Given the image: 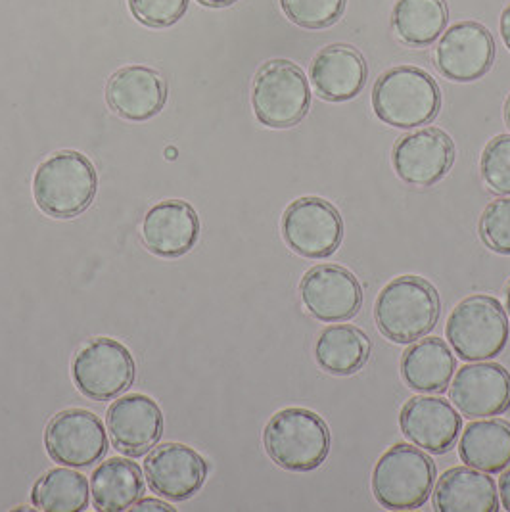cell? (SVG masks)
Wrapping results in <instances>:
<instances>
[{
	"mask_svg": "<svg viewBox=\"0 0 510 512\" xmlns=\"http://www.w3.org/2000/svg\"><path fill=\"white\" fill-rule=\"evenodd\" d=\"M440 315L438 290L415 275L392 280L374 303L376 326L394 344H413L424 338L436 328Z\"/></svg>",
	"mask_w": 510,
	"mask_h": 512,
	"instance_id": "1",
	"label": "cell"
},
{
	"mask_svg": "<svg viewBox=\"0 0 510 512\" xmlns=\"http://www.w3.org/2000/svg\"><path fill=\"white\" fill-rule=\"evenodd\" d=\"M440 85L428 71L399 66L382 73L372 89L376 117L395 129H413L432 123L440 114Z\"/></svg>",
	"mask_w": 510,
	"mask_h": 512,
	"instance_id": "2",
	"label": "cell"
},
{
	"mask_svg": "<svg viewBox=\"0 0 510 512\" xmlns=\"http://www.w3.org/2000/svg\"><path fill=\"white\" fill-rule=\"evenodd\" d=\"M98 175L93 162L75 150H60L41 163L33 177V196L54 219H71L93 204Z\"/></svg>",
	"mask_w": 510,
	"mask_h": 512,
	"instance_id": "3",
	"label": "cell"
},
{
	"mask_svg": "<svg viewBox=\"0 0 510 512\" xmlns=\"http://www.w3.org/2000/svg\"><path fill=\"white\" fill-rule=\"evenodd\" d=\"M263 445L269 459L288 472H311L330 455V428L317 413L288 407L267 422Z\"/></svg>",
	"mask_w": 510,
	"mask_h": 512,
	"instance_id": "4",
	"label": "cell"
},
{
	"mask_svg": "<svg viewBox=\"0 0 510 512\" xmlns=\"http://www.w3.org/2000/svg\"><path fill=\"white\" fill-rule=\"evenodd\" d=\"M430 455L409 443H395L372 470V493L388 511H415L424 507L436 482Z\"/></svg>",
	"mask_w": 510,
	"mask_h": 512,
	"instance_id": "5",
	"label": "cell"
},
{
	"mask_svg": "<svg viewBox=\"0 0 510 512\" xmlns=\"http://www.w3.org/2000/svg\"><path fill=\"white\" fill-rule=\"evenodd\" d=\"M445 336L463 361L495 359L509 344L507 311L491 296H470L451 311Z\"/></svg>",
	"mask_w": 510,
	"mask_h": 512,
	"instance_id": "6",
	"label": "cell"
},
{
	"mask_svg": "<svg viewBox=\"0 0 510 512\" xmlns=\"http://www.w3.org/2000/svg\"><path fill=\"white\" fill-rule=\"evenodd\" d=\"M252 108L261 125L290 129L307 116L311 108L309 79L290 60H269L255 73Z\"/></svg>",
	"mask_w": 510,
	"mask_h": 512,
	"instance_id": "7",
	"label": "cell"
},
{
	"mask_svg": "<svg viewBox=\"0 0 510 512\" xmlns=\"http://www.w3.org/2000/svg\"><path fill=\"white\" fill-rule=\"evenodd\" d=\"M137 374V365L121 342L94 338L77 351L71 363V378L77 390L93 401H110L127 392Z\"/></svg>",
	"mask_w": 510,
	"mask_h": 512,
	"instance_id": "8",
	"label": "cell"
},
{
	"mask_svg": "<svg viewBox=\"0 0 510 512\" xmlns=\"http://www.w3.org/2000/svg\"><path fill=\"white\" fill-rule=\"evenodd\" d=\"M282 236L298 256L325 259L340 248L344 221L330 202L319 196H303L284 211Z\"/></svg>",
	"mask_w": 510,
	"mask_h": 512,
	"instance_id": "9",
	"label": "cell"
},
{
	"mask_svg": "<svg viewBox=\"0 0 510 512\" xmlns=\"http://www.w3.org/2000/svg\"><path fill=\"white\" fill-rule=\"evenodd\" d=\"M45 445L54 463L89 468L108 451L106 426L87 409H66L48 422Z\"/></svg>",
	"mask_w": 510,
	"mask_h": 512,
	"instance_id": "10",
	"label": "cell"
},
{
	"mask_svg": "<svg viewBox=\"0 0 510 512\" xmlns=\"http://www.w3.org/2000/svg\"><path fill=\"white\" fill-rule=\"evenodd\" d=\"M441 75L455 83H472L484 77L495 62V41L486 25L461 22L443 31L434 50Z\"/></svg>",
	"mask_w": 510,
	"mask_h": 512,
	"instance_id": "11",
	"label": "cell"
},
{
	"mask_svg": "<svg viewBox=\"0 0 510 512\" xmlns=\"http://www.w3.org/2000/svg\"><path fill=\"white\" fill-rule=\"evenodd\" d=\"M392 163L403 183L434 187L455 163V142L438 127L420 129L395 142Z\"/></svg>",
	"mask_w": 510,
	"mask_h": 512,
	"instance_id": "12",
	"label": "cell"
},
{
	"mask_svg": "<svg viewBox=\"0 0 510 512\" xmlns=\"http://www.w3.org/2000/svg\"><path fill=\"white\" fill-rule=\"evenodd\" d=\"M305 309L323 323H342L359 315L363 288L357 277L338 265H317L300 284Z\"/></svg>",
	"mask_w": 510,
	"mask_h": 512,
	"instance_id": "13",
	"label": "cell"
},
{
	"mask_svg": "<svg viewBox=\"0 0 510 512\" xmlns=\"http://www.w3.org/2000/svg\"><path fill=\"white\" fill-rule=\"evenodd\" d=\"M208 461L183 443H165L156 447L144 461L148 486L169 501L181 503L192 499L208 478Z\"/></svg>",
	"mask_w": 510,
	"mask_h": 512,
	"instance_id": "14",
	"label": "cell"
},
{
	"mask_svg": "<svg viewBox=\"0 0 510 512\" xmlns=\"http://www.w3.org/2000/svg\"><path fill=\"white\" fill-rule=\"evenodd\" d=\"M449 394L466 419L505 415L510 409V373L497 363L464 365Z\"/></svg>",
	"mask_w": 510,
	"mask_h": 512,
	"instance_id": "15",
	"label": "cell"
},
{
	"mask_svg": "<svg viewBox=\"0 0 510 512\" xmlns=\"http://www.w3.org/2000/svg\"><path fill=\"white\" fill-rule=\"evenodd\" d=\"M399 426L403 436L420 449L432 455H445L463 432V419L449 401L418 396L409 399L401 409Z\"/></svg>",
	"mask_w": 510,
	"mask_h": 512,
	"instance_id": "16",
	"label": "cell"
},
{
	"mask_svg": "<svg viewBox=\"0 0 510 512\" xmlns=\"http://www.w3.org/2000/svg\"><path fill=\"white\" fill-rule=\"evenodd\" d=\"M106 426L117 451L139 459L162 440V409L144 394L121 397L108 409Z\"/></svg>",
	"mask_w": 510,
	"mask_h": 512,
	"instance_id": "17",
	"label": "cell"
},
{
	"mask_svg": "<svg viewBox=\"0 0 510 512\" xmlns=\"http://www.w3.org/2000/svg\"><path fill=\"white\" fill-rule=\"evenodd\" d=\"M108 106L127 121H148L158 116L167 102V83L152 68L125 66L106 85Z\"/></svg>",
	"mask_w": 510,
	"mask_h": 512,
	"instance_id": "18",
	"label": "cell"
},
{
	"mask_svg": "<svg viewBox=\"0 0 510 512\" xmlns=\"http://www.w3.org/2000/svg\"><path fill=\"white\" fill-rule=\"evenodd\" d=\"M200 236V219L194 208L183 200H165L144 215V246L158 257L188 254Z\"/></svg>",
	"mask_w": 510,
	"mask_h": 512,
	"instance_id": "19",
	"label": "cell"
},
{
	"mask_svg": "<svg viewBox=\"0 0 510 512\" xmlns=\"http://www.w3.org/2000/svg\"><path fill=\"white\" fill-rule=\"evenodd\" d=\"M311 85L328 102H348L367 85L369 68L363 54L349 45L321 48L311 62Z\"/></svg>",
	"mask_w": 510,
	"mask_h": 512,
	"instance_id": "20",
	"label": "cell"
},
{
	"mask_svg": "<svg viewBox=\"0 0 510 512\" xmlns=\"http://www.w3.org/2000/svg\"><path fill=\"white\" fill-rule=\"evenodd\" d=\"M499 491L493 478L472 466L447 470L434 488V509L438 512H497Z\"/></svg>",
	"mask_w": 510,
	"mask_h": 512,
	"instance_id": "21",
	"label": "cell"
},
{
	"mask_svg": "<svg viewBox=\"0 0 510 512\" xmlns=\"http://www.w3.org/2000/svg\"><path fill=\"white\" fill-rule=\"evenodd\" d=\"M457 369L455 355L440 338L417 340L401 357L405 384L420 394H443Z\"/></svg>",
	"mask_w": 510,
	"mask_h": 512,
	"instance_id": "22",
	"label": "cell"
},
{
	"mask_svg": "<svg viewBox=\"0 0 510 512\" xmlns=\"http://www.w3.org/2000/svg\"><path fill=\"white\" fill-rule=\"evenodd\" d=\"M464 465L487 474H499L510 466V422L489 419L470 422L459 443Z\"/></svg>",
	"mask_w": 510,
	"mask_h": 512,
	"instance_id": "23",
	"label": "cell"
},
{
	"mask_svg": "<svg viewBox=\"0 0 510 512\" xmlns=\"http://www.w3.org/2000/svg\"><path fill=\"white\" fill-rule=\"evenodd\" d=\"M144 493V476L137 463L110 459L91 476V497L96 511H129Z\"/></svg>",
	"mask_w": 510,
	"mask_h": 512,
	"instance_id": "24",
	"label": "cell"
},
{
	"mask_svg": "<svg viewBox=\"0 0 510 512\" xmlns=\"http://www.w3.org/2000/svg\"><path fill=\"white\" fill-rule=\"evenodd\" d=\"M371 348V340L361 328L328 326L317 338L315 361L328 374L351 376L367 365Z\"/></svg>",
	"mask_w": 510,
	"mask_h": 512,
	"instance_id": "25",
	"label": "cell"
},
{
	"mask_svg": "<svg viewBox=\"0 0 510 512\" xmlns=\"http://www.w3.org/2000/svg\"><path fill=\"white\" fill-rule=\"evenodd\" d=\"M449 12L445 0H397L392 27L399 41L409 47H430L447 27Z\"/></svg>",
	"mask_w": 510,
	"mask_h": 512,
	"instance_id": "26",
	"label": "cell"
},
{
	"mask_svg": "<svg viewBox=\"0 0 510 512\" xmlns=\"http://www.w3.org/2000/svg\"><path fill=\"white\" fill-rule=\"evenodd\" d=\"M91 489L83 474L70 468H52L31 491L35 509L45 512H81L89 507Z\"/></svg>",
	"mask_w": 510,
	"mask_h": 512,
	"instance_id": "27",
	"label": "cell"
},
{
	"mask_svg": "<svg viewBox=\"0 0 510 512\" xmlns=\"http://www.w3.org/2000/svg\"><path fill=\"white\" fill-rule=\"evenodd\" d=\"M348 0H280L284 16L303 29H326L340 22Z\"/></svg>",
	"mask_w": 510,
	"mask_h": 512,
	"instance_id": "28",
	"label": "cell"
},
{
	"mask_svg": "<svg viewBox=\"0 0 510 512\" xmlns=\"http://www.w3.org/2000/svg\"><path fill=\"white\" fill-rule=\"evenodd\" d=\"M480 173L489 190L510 196V135H499L487 142Z\"/></svg>",
	"mask_w": 510,
	"mask_h": 512,
	"instance_id": "29",
	"label": "cell"
},
{
	"mask_svg": "<svg viewBox=\"0 0 510 512\" xmlns=\"http://www.w3.org/2000/svg\"><path fill=\"white\" fill-rule=\"evenodd\" d=\"M480 236L489 250L510 256V198H499L480 217Z\"/></svg>",
	"mask_w": 510,
	"mask_h": 512,
	"instance_id": "30",
	"label": "cell"
},
{
	"mask_svg": "<svg viewBox=\"0 0 510 512\" xmlns=\"http://www.w3.org/2000/svg\"><path fill=\"white\" fill-rule=\"evenodd\" d=\"M188 2L190 0H127L133 18L154 29L177 24L185 16Z\"/></svg>",
	"mask_w": 510,
	"mask_h": 512,
	"instance_id": "31",
	"label": "cell"
},
{
	"mask_svg": "<svg viewBox=\"0 0 510 512\" xmlns=\"http://www.w3.org/2000/svg\"><path fill=\"white\" fill-rule=\"evenodd\" d=\"M133 511H175L171 505L163 503V501H156V499H142L133 505Z\"/></svg>",
	"mask_w": 510,
	"mask_h": 512,
	"instance_id": "32",
	"label": "cell"
},
{
	"mask_svg": "<svg viewBox=\"0 0 510 512\" xmlns=\"http://www.w3.org/2000/svg\"><path fill=\"white\" fill-rule=\"evenodd\" d=\"M499 495H501V505L503 509L510 512V468L503 472V476L499 478Z\"/></svg>",
	"mask_w": 510,
	"mask_h": 512,
	"instance_id": "33",
	"label": "cell"
},
{
	"mask_svg": "<svg viewBox=\"0 0 510 512\" xmlns=\"http://www.w3.org/2000/svg\"><path fill=\"white\" fill-rule=\"evenodd\" d=\"M499 31H501V39L505 43V47L510 50V4L503 10L501 20H499Z\"/></svg>",
	"mask_w": 510,
	"mask_h": 512,
	"instance_id": "34",
	"label": "cell"
},
{
	"mask_svg": "<svg viewBox=\"0 0 510 512\" xmlns=\"http://www.w3.org/2000/svg\"><path fill=\"white\" fill-rule=\"evenodd\" d=\"M198 2L202 6H208V8H227V6H232L238 0H198Z\"/></svg>",
	"mask_w": 510,
	"mask_h": 512,
	"instance_id": "35",
	"label": "cell"
},
{
	"mask_svg": "<svg viewBox=\"0 0 510 512\" xmlns=\"http://www.w3.org/2000/svg\"><path fill=\"white\" fill-rule=\"evenodd\" d=\"M505 123H507V127L510 129V96L507 98V102H505Z\"/></svg>",
	"mask_w": 510,
	"mask_h": 512,
	"instance_id": "36",
	"label": "cell"
},
{
	"mask_svg": "<svg viewBox=\"0 0 510 512\" xmlns=\"http://www.w3.org/2000/svg\"><path fill=\"white\" fill-rule=\"evenodd\" d=\"M507 311H509L510 315V282L509 286H507Z\"/></svg>",
	"mask_w": 510,
	"mask_h": 512,
	"instance_id": "37",
	"label": "cell"
}]
</instances>
